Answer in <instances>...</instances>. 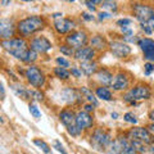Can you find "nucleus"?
Listing matches in <instances>:
<instances>
[{
    "label": "nucleus",
    "instance_id": "f257e3e1",
    "mask_svg": "<svg viewBox=\"0 0 154 154\" xmlns=\"http://www.w3.org/2000/svg\"><path fill=\"white\" fill-rule=\"evenodd\" d=\"M2 46L9 54H12L14 58L21 59V60H25V58L27 57V53L30 50L25 38H18V37H12V38H8V40H3Z\"/></svg>",
    "mask_w": 154,
    "mask_h": 154
},
{
    "label": "nucleus",
    "instance_id": "f03ea898",
    "mask_svg": "<svg viewBox=\"0 0 154 154\" xmlns=\"http://www.w3.org/2000/svg\"><path fill=\"white\" fill-rule=\"evenodd\" d=\"M45 26V21L38 16H30L22 21L18 22L17 30L19 32V35L23 37H28L36 33L38 31H41Z\"/></svg>",
    "mask_w": 154,
    "mask_h": 154
},
{
    "label": "nucleus",
    "instance_id": "7ed1b4c3",
    "mask_svg": "<svg viewBox=\"0 0 154 154\" xmlns=\"http://www.w3.org/2000/svg\"><path fill=\"white\" fill-rule=\"evenodd\" d=\"M108 154H137V150L132 146L131 141L128 137L119 136L116 140L110 141V144L107 148Z\"/></svg>",
    "mask_w": 154,
    "mask_h": 154
},
{
    "label": "nucleus",
    "instance_id": "20e7f679",
    "mask_svg": "<svg viewBox=\"0 0 154 154\" xmlns=\"http://www.w3.org/2000/svg\"><path fill=\"white\" fill-rule=\"evenodd\" d=\"M150 95H152V91L146 85H137L132 88L127 94H125L123 99L125 102L130 103L131 105H135L137 100H146L150 98Z\"/></svg>",
    "mask_w": 154,
    "mask_h": 154
},
{
    "label": "nucleus",
    "instance_id": "39448f33",
    "mask_svg": "<svg viewBox=\"0 0 154 154\" xmlns=\"http://www.w3.org/2000/svg\"><path fill=\"white\" fill-rule=\"evenodd\" d=\"M127 137L130 140H137L146 145H152L154 143V135L149 131V128L144 127H132L127 134Z\"/></svg>",
    "mask_w": 154,
    "mask_h": 154
},
{
    "label": "nucleus",
    "instance_id": "423d86ee",
    "mask_svg": "<svg viewBox=\"0 0 154 154\" xmlns=\"http://www.w3.org/2000/svg\"><path fill=\"white\" fill-rule=\"evenodd\" d=\"M110 136L108 132H105L103 128H96L91 135V145H93L96 150H107L108 145L110 144Z\"/></svg>",
    "mask_w": 154,
    "mask_h": 154
},
{
    "label": "nucleus",
    "instance_id": "0eeeda50",
    "mask_svg": "<svg viewBox=\"0 0 154 154\" xmlns=\"http://www.w3.org/2000/svg\"><path fill=\"white\" fill-rule=\"evenodd\" d=\"M25 76H26L28 82H30L33 88H36V89L42 88L44 84H45V76L36 66L27 67L26 71H25Z\"/></svg>",
    "mask_w": 154,
    "mask_h": 154
},
{
    "label": "nucleus",
    "instance_id": "6e6552de",
    "mask_svg": "<svg viewBox=\"0 0 154 154\" xmlns=\"http://www.w3.org/2000/svg\"><path fill=\"white\" fill-rule=\"evenodd\" d=\"M89 38L85 31H72L68 36L66 37V42L73 49H79V48L86 46Z\"/></svg>",
    "mask_w": 154,
    "mask_h": 154
},
{
    "label": "nucleus",
    "instance_id": "1a4fd4ad",
    "mask_svg": "<svg viewBox=\"0 0 154 154\" xmlns=\"http://www.w3.org/2000/svg\"><path fill=\"white\" fill-rule=\"evenodd\" d=\"M132 11L135 17L140 23H146L154 16V9L148 5H144V4H135L132 7Z\"/></svg>",
    "mask_w": 154,
    "mask_h": 154
},
{
    "label": "nucleus",
    "instance_id": "9d476101",
    "mask_svg": "<svg viewBox=\"0 0 154 154\" xmlns=\"http://www.w3.org/2000/svg\"><path fill=\"white\" fill-rule=\"evenodd\" d=\"M110 53L117 58H126L131 54V48L128 46L127 42L125 41H112L109 42Z\"/></svg>",
    "mask_w": 154,
    "mask_h": 154
},
{
    "label": "nucleus",
    "instance_id": "9b49d317",
    "mask_svg": "<svg viewBox=\"0 0 154 154\" xmlns=\"http://www.w3.org/2000/svg\"><path fill=\"white\" fill-rule=\"evenodd\" d=\"M30 49L35 50L37 53H48L51 49V42L44 36L33 37L30 42Z\"/></svg>",
    "mask_w": 154,
    "mask_h": 154
},
{
    "label": "nucleus",
    "instance_id": "f8f14e48",
    "mask_svg": "<svg viewBox=\"0 0 154 154\" xmlns=\"http://www.w3.org/2000/svg\"><path fill=\"white\" fill-rule=\"evenodd\" d=\"M93 123H94V118L86 110H79L76 113V125L80 127V130L90 128L93 126Z\"/></svg>",
    "mask_w": 154,
    "mask_h": 154
},
{
    "label": "nucleus",
    "instance_id": "ddd939ff",
    "mask_svg": "<svg viewBox=\"0 0 154 154\" xmlns=\"http://www.w3.org/2000/svg\"><path fill=\"white\" fill-rule=\"evenodd\" d=\"M75 59L80 62H86V60H93L95 57V50L91 46H82L75 50Z\"/></svg>",
    "mask_w": 154,
    "mask_h": 154
},
{
    "label": "nucleus",
    "instance_id": "4468645a",
    "mask_svg": "<svg viewBox=\"0 0 154 154\" xmlns=\"http://www.w3.org/2000/svg\"><path fill=\"white\" fill-rule=\"evenodd\" d=\"M75 27V23L68 18H58L54 21V28L57 30L58 33H67L71 32Z\"/></svg>",
    "mask_w": 154,
    "mask_h": 154
},
{
    "label": "nucleus",
    "instance_id": "2eb2a0df",
    "mask_svg": "<svg viewBox=\"0 0 154 154\" xmlns=\"http://www.w3.org/2000/svg\"><path fill=\"white\" fill-rule=\"evenodd\" d=\"M62 98H63V100L67 104H75L77 102H80L81 98H84V96L81 95V93H79V91L75 90V89L66 88V89H63V91H62Z\"/></svg>",
    "mask_w": 154,
    "mask_h": 154
},
{
    "label": "nucleus",
    "instance_id": "dca6fc26",
    "mask_svg": "<svg viewBox=\"0 0 154 154\" xmlns=\"http://www.w3.org/2000/svg\"><path fill=\"white\" fill-rule=\"evenodd\" d=\"M130 85V81L126 77V75L125 73H117L116 76H113V80H112V88L113 90L116 91H123L126 90L128 88Z\"/></svg>",
    "mask_w": 154,
    "mask_h": 154
},
{
    "label": "nucleus",
    "instance_id": "f3484780",
    "mask_svg": "<svg viewBox=\"0 0 154 154\" xmlns=\"http://www.w3.org/2000/svg\"><path fill=\"white\" fill-rule=\"evenodd\" d=\"M14 35V26L11 19H2L0 21V36L3 37V40H8L12 38Z\"/></svg>",
    "mask_w": 154,
    "mask_h": 154
},
{
    "label": "nucleus",
    "instance_id": "a211bd4d",
    "mask_svg": "<svg viewBox=\"0 0 154 154\" xmlns=\"http://www.w3.org/2000/svg\"><path fill=\"white\" fill-rule=\"evenodd\" d=\"M95 79L98 82L102 84V86H109V85H112L113 75L108 69H99L95 73Z\"/></svg>",
    "mask_w": 154,
    "mask_h": 154
},
{
    "label": "nucleus",
    "instance_id": "6ab92c4d",
    "mask_svg": "<svg viewBox=\"0 0 154 154\" xmlns=\"http://www.w3.org/2000/svg\"><path fill=\"white\" fill-rule=\"evenodd\" d=\"M59 119L66 127H69V126L76 125V114L69 109L62 110V112L59 113Z\"/></svg>",
    "mask_w": 154,
    "mask_h": 154
},
{
    "label": "nucleus",
    "instance_id": "aec40b11",
    "mask_svg": "<svg viewBox=\"0 0 154 154\" xmlns=\"http://www.w3.org/2000/svg\"><path fill=\"white\" fill-rule=\"evenodd\" d=\"M80 69L82 71V73L86 76H93L98 72V64L93 60H86V62H81L80 64Z\"/></svg>",
    "mask_w": 154,
    "mask_h": 154
},
{
    "label": "nucleus",
    "instance_id": "412c9836",
    "mask_svg": "<svg viewBox=\"0 0 154 154\" xmlns=\"http://www.w3.org/2000/svg\"><path fill=\"white\" fill-rule=\"evenodd\" d=\"M90 45L94 50H104L108 44H107V40H105L103 36L95 35L90 38Z\"/></svg>",
    "mask_w": 154,
    "mask_h": 154
},
{
    "label": "nucleus",
    "instance_id": "4be33fe9",
    "mask_svg": "<svg viewBox=\"0 0 154 154\" xmlns=\"http://www.w3.org/2000/svg\"><path fill=\"white\" fill-rule=\"evenodd\" d=\"M11 88H12V90L14 91V94H16L18 98H22L23 100L30 99L31 93L25 88V86H22V85H19V84H14V85L11 86Z\"/></svg>",
    "mask_w": 154,
    "mask_h": 154
},
{
    "label": "nucleus",
    "instance_id": "5701e85b",
    "mask_svg": "<svg viewBox=\"0 0 154 154\" xmlns=\"http://www.w3.org/2000/svg\"><path fill=\"white\" fill-rule=\"evenodd\" d=\"M95 95L96 98L102 99V100H105V102H110L113 98H112V93H110V90L107 89V86H100L95 90Z\"/></svg>",
    "mask_w": 154,
    "mask_h": 154
},
{
    "label": "nucleus",
    "instance_id": "b1692460",
    "mask_svg": "<svg viewBox=\"0 0 154 154\" xmlns=\"http://www.w3.org/2000/svg\"><path fill=\"white\" fill-rule=\"evenodd\" d=\"M137 45L143 50V53H148V51L154 50V40H152V38H148V37L140 38V40L137 41Z\"/></svg>",
    "mask_w": 154,
    "mask_h": 154
},
{
    "label": "nucleus",
    "instance_id": "393cba45",
    "mask_svg": "<svg viewBox=\"0 0 154 154\" xmlns=\"http://www.w3.org/2000/svg\"><path fill=\"white\" fill-rule=\"evenodd\" d=\"M80 93H81V95H82L90 104H94L95 107L98 105V99L95 98V95L93 94V91H91L89 88H86V86H82V88L80 89Z\"/></svg>",
    "mask_w": 154,
    "mask_h": 154
},
{
    "label": "nucleus",
    "instance_id": "a878e982",
    "mask_svg": "<svg viewBox=\"0 0 154 154\" xmlns=\"http://www.w3.org/2000/svg\"><path fill=\"white\" fill-rule=\"evenodd\" d=\"M54 75L58 77V79H60V80H67V79H69V75H71V72L66 68V67H60V66H58L54 68Z\"/></svg>",
    "mask_w": 154,
    "mask_h": 154
},
{
    "label": "nucleus",
    "instance_id": "bb28decb",
    "mask_svg": "<svg viewBox=\"0 0 154 154\" xmlns=\"http://www.w3.org/2000/svg\"><path fill=\"white\" fill-rule=\"evenodd\" d=\"M102 8L104 11H109L110 13H114L117 12V3H116V0H103Z\"/></svg>",
    "mask_w": 154,
    "mask_h": 154
},
{
    "label": "nucleus",
    "instance_id": "cd10ccee",
    "mask_svg": "<svg viewBox=\"0 0 154 154\" xmlns=\"http://www.w3.org/2000/svg\"><path fill=\"white\" fill-rule=\"evenodd\" d=\"M33 144H35V145H37L45 154H50V153H51L50 146L48 145V144H46L44 140H40V139H35V140H33Z\"/></svg>",
    "mask_w": 154,
    "mask_h": 154
},
{
    "label": "nucleus",
    "instance_id": "c85d7f7f",
    "mask_svg": "<svg viewBox=\"0 0 154 154\" xmlns=\"http://www.w3.org/2000/svg\"><path fill=\"white\" fill-rule=\"evenodd\" d=\"M128 140H130V139H128ZM130 141H131L132 146L137 150V153H144L146 150V144H144L141 141H137V140H130Z\"/></svg>",
    "mask_w": 154,
    "mask_h": 154
},
{
    "label": "nucleus",
    "instance_id": "c756f323",
    "mask_svg": "<svg viewBox=\"0 0 154 154\" xmlns=\"http://www.w3.org/2000/svg\"><path fill=\"white\" fill-rule=\"evenodd\" d=\"M37 59V51H35V50H32V49H30L28 50V53H27V57L25 58V63H33Z\"/></svg>",
    "mask_w": 154,
    "mask_h": 154
},
{
    "label": "nucleus",
    "instance_id": "7c9ffc66",
    "mask_svg": "<svg viewBox=\"0 0 154 154\" xmlns=\"http://www.w3.org/2000/svg\"><path fill=\"white\" fill-rule=\"evenodd\" d=\"M60 51H62V54H63V55H67V57L75 55V50H73V48L69 46L68 44L62 45V46H60Z\"/></svg>",
    "mask_w": 154,
    "mask_h": 154
},
{
    "label": "nucleus",
    "instance_id": "2f4dec72",
    "mask_svg": "<svg viewBox=\"0 0 154 154\" xmlns=\"http://www.w3.org/2000/svg\"><path fill=\"white\" fill-rule=\"evenodd\" d=\"M123 119L126 122H128V123H132V125H136L137 123V119H136V116H135L134 113H131V112H127L126 114L123 116Z\"/></svg>",
    "mask_w": 154,
    "mask_h": 154
},
{
    "label": "nucleus",
    "instance_id": "473e14b6",
    "mask_svg": "<svg viewBox=\"0 0 154 154\" xmlns=\"http://www.w3.org/2000/svg\"><path fill=\"white\" fill-rule=\"evenodd\" d=\"M67 131H68V134H69V135H72V136H79V135L81 134V131H82V130H80V127L77 126V125H73V126L67 127Z\"/></svg>",
    "mask_w": 154,
    "mask_h": 154
},
{
    "label": "nucleus",
    "instance_id": "72a5a7b5",
    "mask_svg": "<svg viewBox=\"0 0 154 154\" xmlns=\"http://www.w3.org/2000/svg\"><path fill=\"white\" fill-rule=\"evenodd\" d=\"M28 108H30V113H31L35 118H37V119H38V118L41 117V112L38 110V108L36 107L35 104H30V107H28Z\"/></svg>",
    "mask_w": 154,
    "mask_h": 154
},
{
    "label": "nucleus",
    "instance_id": "f704fd0d",
    "mask_svg": "<svg viewBox=\"0 0 154 154\" xmlns=\"http://www.w3.org/2000/svg\"><path fill=\"white\" fill-rule=\"evenodd\" d=\"M55 62H57V64L58 66H60V67H69V62L66 59V58H63V57H58L57 59H55Z\"/></svg>",
    "mask_w": 154,
    "mask_h": 154
},
{
    "label": "nucleus",
    "instance_id": "c9c22d12",
    "mask_svg": "<svg viewBox=\"0 0 154 154\" xmlns=\"http://www.w3.org/2000/svg\"><path fill=\"white\" fill-rule=\"evenodd\" d=\"M31 93V96H33V99L35 100H37V102H41L42 99H44V95H42L40 91H37V90H32V91H30Z\"/></svg>",
    "mask_w": 154,
    "mask_h": 154
},
{
    "label": "nucleus",
    "instance_id": "e433bc0d",
    "mask_svg": "<svg viewBox=\"0 0 154 154\" xmlns=\"http://www.w3.org/2000/svg\"><path fill=\"white\" fill-rule=\"evenodd\" d=\"M71 75L73 76V77H77V79H79V77H81L82 76V71H81L79 67H71Z\"/></svg>",
    "mask_w": 154,
    "mask_h": 154
},
{
    "label": "nucleus",
    "instance_id": "4c0bfd02",
    "mask_svg": "<svg viewBox=\"0 0 154 154\" xmlns=\"http://www.w3.org/2000/svg\"><path fill=\"white\" fill-rule=\"evenodd\" d=\"M153 71H154V63L148 62V63L144 64V72H145V75H150Z\"/></svg>",
    "mask_w": 154,
    "mask_h": 154
},
{
    "label": "nucleus",
    "instance_id": "58836bf2",
    "mask_svg": "<svg viewBox=\"0 0 154 154\" xmlns=\"http://www.w3.org/2000/svg\"><path fill=\"white\" fill-rule=\"evenodd\" d=\"M131 19L130 18H122V19H118L117 21V25L119 27H123V26H128V25H131Z\"/></svg>",
    "mask_w": 154,
    "mask_h": 154
},
{
    "label": "nucleus",
    "instance_id": "ea45409f",
    "mask_svg": "<svg viewBox=\"0 0 154 154\" xmlns=\"http://www.w3.org/2000/svg\"><path fill=\"white\" fill-rule=\"evenodd\" d=\"M112 17V13L110 12H100L98 14V19L99 21H103V19H107V18H110Z\"/></svg>",
    "mask_w": 154,
    "mask_h": 154
},
{
    "label": "nucleus",
    "instance_id": "a19ab883",
    "mask_svg": "<svg viewBox=\"0 0 154 154\" xmlns=\"http://www.w3.org/2000/svg\"><path fill=\"white\" fill-rule=\"evenodd\" d=\"M54 148H55L59 153H62V154H67V153H66V150H64V148H63V145H62V144H60L59 141H58V140L54 143Z\"/></svg>",
    "mask_w": 154,
    "mask_h": 154
},
{
    "label": "nucleus",
    "instance_id": "79ce46f5",
    "mask_svg": "<svg viewBox=\"0 0 154 154\" xmlns=\"http://www.w3.org/2000/svg\"><path fill=\"white\" fill-rule=\"evenodd\" d=\"M81 17H82V19H85L86 22H90V21H93V19H94V16H91V14L88 13V12H82Z\"/></svg>",
    "mask_w": 154,
    "mask_h": 154
},
{
    "label": "nucleus",
    "instance_id": "37998d69",
    "mask_svg": "<svg viewBox=\"0 0 154 154\" xmlns=\"http://www.w3.org/2000/svg\"><path fill=\"white\" fill-rule=\"evenodd\" d=\"M141 28H143V31L146 33V35H150V33L153 32V30L150 27H149L148 23H141Z\"/></svg>",
    "mask_w": 154,
    "mask_h": 154
},
{
    "label": "nucleus",
    "instance_id": "c03bdc74",
    "mask_svg": "<svg viewBox=\"0 0 154 154\" xmlns=\"http://www.w3.org/2000/svg\"><path fill=\"white\" fill-rule=\"evenodd\" d=\"M144 58H145L146 60L154 62V50H153V51H148V53H144Z\"/></svg>",
    "mask_w": 154,
    "mask_h": 154
},
{
    "label": "nucleus",
    "instance_id": "a18cd8bd",
    "mask_svg": "<svg viewBox=\"0 0 154 154\" xmlns=\"http://www.w3.org/2000/svg\"><path fill=\"white\" fill-rule=\"evenodd\" d=\"M85 4H86V5H88V8L90 9L91 12H95V11H96V7H95V4H93V3L90 2V0H86V2H85Z\"/></svg>",
    "mask_w": 154,
    "mask_h": 154
},
{
    "label": "nucleus",
    "instance_id": "49530a36",
    "mask_svg": "<svg viewBox=\"0 0 154 154\" xmlns=\"http://www.w3.org/2000/svg\"><path fill=\"white\" fill-rule=\"evenodd\" d=\"M94 107H95L94 104H85L84 105V110H86L88 113H90V112H93L94 110Z\"/></svg>",
    "mask_w": 154,
    "mask_h": 154
},
{
    "label": "nucleus",
    "instance_id": "de8ad7c7",
    "mask_svg": "<svg viewBox=\"0 0 154 154\" xmlns=\"http://www.w3.org/2000/svg\"><path fill=\"white\" fill-rule=\"evenodd\" d=\"M146 23H148V25H149V27H150L152 30H153V32H154V16H153L150 19H149V21H148Z\"/></svg>",
    "mask_w": 154,
    "mask_h": 154
},
{
    "label": "nucleus",
    "instance_id": "09e8293b",
    "mask_svg": "<svg viewBox=\"0 0 154 154\" xmlns=\"http://www.w3.org/2000/svg\"><path fill=\"white\" fill-rule=\"evenodd\" d=\"M11 4V0H2V5L3 7H8Z\"/></svg>",
    "mask_w": 154,
    "mask_h": 154
},
{
    "label": "nucleus",
    "instance_id": "8fccbe9b",
    "mask_svg": "<svg viewBox=\"0 0 154 154\" xmlns=\"http://www.w3.org/2000/svg\"><path fill=\"white\" fill-rule=\"evenodd\" d=\"M149 118H150V121L154 123V110H150V112H149Z\"/></svg>",
    "mask_w": 154,
    "mask_h": 154
},
{
    "label": "nucleus",
    "instance_id": "3c124183",
    "mask_svg": "<svg viewBox=\"0 0 154 154\" xmlns=\"http://www.w3.org/2000/svg\"><path fill=\"white\" fill-rule=\"evenodd\" d=\"M148 128H149V131H150L153 135H154V123L152 122L150 125H149V126H148Z\"/></svg>",
    "mask_w": 154,
    "mask_h": 154
},
{
    "label": "nucleus",
    "instance_id": "603ef678",
    "mask_svg": "<svg viewBox=\"0 0 154 154\" xmlns=\"http://www.w3.org/2000/svg\"><path fill=\"white\" fill-rule=\"evenodd\" d=\"M0 91H2V99H4V96H5V91H4V86L0 85Z\"/></svg>",
    "mask_w": 154,
    "mask_h": 154
},
{
    "label": "nucleus",
    "instance_id": "864d4df0",
    "mask_svg": "<svg viewBox=\"0 0 154 154\" xmlns=\"http://www.w3.org/2000/svg\"><path fill=\"white\" fill-rule=\"evenodd\" d=\"M90 2L93 3V4H95V5H98V4H102L103 0H90Z\"/></svg>",
    "mask_w": 154,
    "mask_h": 154
},
{
    "label": "nucleus",
    "instance_id": "5fc2aeb1",
    "mask_svg": "<svg viewBox=\"0 0 154 154\" xmlns=\"http://www.w3.org/2000/svg\"><path fill=\"white\" fill-rule=\"evenodd\" d=\"M62 16H63V14H62V13H54V14H53V17H54V18H62Z\"/></svg>",
    "mask_w": 154,
    "mask_h": 154
},
{
    "label": "nucleus",
    "instance_id": "6e6d98bb",
    "mask_svg": "<svg viewBox=\"0 0 154 154\" xmlns=\"http://www.w3.org/2000/svg\"><path fill=\"white\" fill-rule=\"evenodd\" d=\"M149 152H150V154H154V145L150 146V149H149Z\"/></svg>",
    "mask_w": 154,
    "mask_h": 154
},
{
    "label": "nucleus",
    "instance_id": "4d7b16f0",
    "mask_svg": "<svg viewBox=\"0 0 154 154\" xmlns=\"http://www.w3.org/2000/svg\"><path fill=\"white\" fill-rule=\"evenodd\" d=\"M117 117H118V114H117V113H112V118H114V119H116Z\"/></svg>",
    "mask_w": 154,
    "mask_h": 154
},
{
    "label": "nucleus",
    "instance_id": "13d9d810",
    "mask_svg": "<svg viewBox=\"0 0 154 154\" xmlns=\"http://www.w3.org/2000/svg\"><path fill=\"white\" fill-rule=\"evenodd\" d=\"M66 2H68V3H72V2H75V0H66Z\"/></svg>",
    "mask_w": 154,
    "mask_h": 154
},
{
    "label": "nucleus",
    "instance_id": "bf43d9fd",
    "mask_svg": "<svg viewBox=\"0 0 154 154\" xmlns=\"http://www.w3.org/2000/svg\"><path fill=\"white\" fill-rule=\"evenodd\" d=\"M22 2H33V0H22Z\"/></svg>",
    "mask_w": 154,
    "mask_h": 154
}]
</instances>
